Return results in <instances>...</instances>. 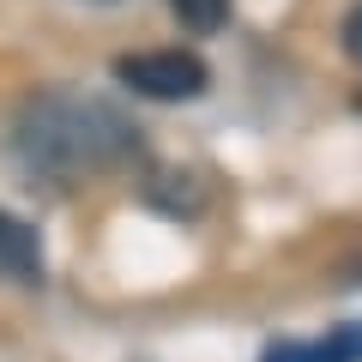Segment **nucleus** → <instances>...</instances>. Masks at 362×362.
I'll return each mask as SVG.
<instances>
[{
  "instance_id": "f03ea898",
  "label": "nucleus",
  "mask_w": 362,
  "mask_h": 362,
  "mask_svg": "<svg viewBox=\"0 0 362 362\" xmlns=\"http://www.w3.org/2000/svg\"><path fill=\"white\" fill-rule=\"evenodd\" d=\"M115 78L127 90H139V97H151V103H187V97H199L206 90V61L187 49H151V54H121L115 61Z\"/></svg>"
},
{
  "instance_id": "7ed1b4c3",
  "label": "nucleus",
  "mask_w": 362,
  "mask_h": 362,
  "mask_svg": "<svg viewBox=\"0 0 362 362\" xmlns=\"http://www.w3.org/2000/svg\"><path fill=\"white\" fill-rule=\"evenodd\" d=\"M0 278H18V284H37L42 278V242L13 211H0Z\"/></svg>"
},
{
  "instance_id": "20e7f679",
  "label": "nucleus",
  "mask_w": 362,
  "mask_h": 362,
  "mask_svg": "<svg viewBox=\"0 0 362 362\" xmlns=\"http://www.w3.org/2000/svg\"><path fill=\"white\" fill-rule=\"evenodd\" d=\"M259 362H362V320L338 326V332L320 338V344H272Z\"/></svg>"
},
{
  "instance_id": "423d86ee",
  "label": "nucleus",
  "mask_w": 362,
  "mask_h": 362,
  "mask_svg": "<svg viewBox=\"0 0 362 362\" xmlns=\"http://www.w3.org/2000/svg\"><path fill=\"white\" fill-rule=\"evenodd\" d=\"M344 49H350V54L362 61V0L350 6V18H344Z\"/></svg>"
},
{
  "instance_id": "39448f33",
  "label": "nucleus",
  "mask_w": 362,
  "mask_h": 362,
  "mask_svg": "<svg viewBox=\"0 0 362 362\" xmlns=\"http://www.w3.org/2000/svg\"><path fill=\"white\" fill-rule=\"evenodd\" d=\"M169 13H175L187 30L211 37V30H223V18H230V0H169Z\"/></svg>"
},
{
  "instance_id": "f257e3e1",
  "label": "nucleus",
  "mask_w": 362,
  "mask_h": 362,
  "mask_svg": "<svg viewBox=\"0 0 362 362\" xmlns=\"http://www.w3.org/2000/svg\"><path fill=\"white\" fill-rule=\"evenodd\" d=\"M133 133L121 115L103 103H78V97H42L18 121V157L49 175H78V169H103L127 157Z\"/></svg>"
}]
</instances>
